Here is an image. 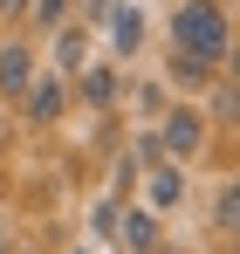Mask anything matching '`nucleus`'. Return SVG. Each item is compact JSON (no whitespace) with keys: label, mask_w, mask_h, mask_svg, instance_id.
I'll return each mask as SVG.
<instances>
[{"label":"nucleus","mask_w":240,"mask_h":254,"mask_svg":"<svg viewBox=\"0 0 240 254\" xmlns=\"http://www.w3.org/2000/svg\"><path fill=\"white\" fill-rule=\"evenodd\" d=\"M35 7V28H62L69 21V0H28Z\"/></svg>","instance_id":"f8f14e48"},{"label":"nucleus","mask_w":240,"mask_h":254,"mask_svg":"<svg viewBox=\"0 0 240 254\" xmlns=\"http://www.w3.org/2000/svg\"><path fill=\"white\" fill-rule=\"evenodd\" d=\"M213 62H199V55H185V48H172V83H185V89H213Z\"/></svg>","instance_id":"1a4fd4ad"},{"label":"nucleus","mask_w":240,"mask_h":254,"mask_svg":"<svg viewBox=\"0 0 240 254\" xmlns=\"http://www.w3.org/2000/svg\"><path fill=\"white\" fill-rule=\"evenodd\" d=\"M82 48H89V35L62 21V28H55V69H62V76H69V69H76V62H82Z\"/></svg>","instance_id":"9d476101"},{"label":"nucleus","mask_w":240,"mask_h":254,"mask_svg":"<svg viewBox=\"0 0 240 254\" xmlns=\"http://www.w3.org/2000/svg\"><path fill=\"white\" fill-rule=\"evenodd\" d=\"M76 254H82V248H76Z\"/></svg>","instance_id":"2eb2a0df"},{"label":"nucleus","mask_w":240,"mask_h":254,"mask_svg":"<svg viewBox=\"0 0 240 254\" xmlns=\"http://www.w3.org/2000/svg\"><path fill=\"white\" fill-rule=\"evenodd\" d=\"M213 234L234 241V186H220V199H213Z\"/></svg>","instance_id":"9b49d317"},{"label":"nucleus","mask_w":240,"mask_h":254,"mask_svg":"<svg viewBox=\"0 0 240 254\" xmlns=\"http://www.w3.org/2000/svg\"><path fill=\"white\" fill-rule=\"evenodd\" d=\"M76 96L89 103V110H103V103H117V69H110V62H96V69H82V76H76Z\"/></svg>","instance_id":"6e6552de"},{"label":"nucleus","mask_w":240,"mask_h":254,"mask_svg":"<svg viewBox=\"0 0 240 254\" xmlns=\"http://www.w3.org/2000/svg\"><path fill=\"white\" fill-rule=\"evenodd\" d=\"M0 14H28V0H0Z\"/></svg>","instance_id":"4468645a"},{"label":"nucleus","mask_w":240,"mask_h":254,"mask_svg":"<svg viewBox=\"0 0 240 254\" xmlns=\"http://www.w3.org/2000/svg\"><path fill=\"white\" fill-rule=\"evenodd\" d=\"M213 83H220V96H213V117H220V124H234V83H227V76H213Z\"/></svg>","instance_id":"ddd939ff"},{"label":"nucleus","mask_w":240,"mask_h":254,"mask_svg":"<svg viewBox=\"0 0 240 254\" xmlns=\"http://www.w3.org/2000/svg\"><path fill=\"white\" fill-rule=\"evenodd\" d=\"M21 103H28V124H55V117H62V103H69V83L35 69V83L21 89Z\"/></svg>","instance_id":"7ed1b4c3"},{"label":"nucleus","mask_w":240,"mask_h":254,"mask_svg":"<svg viewBox=\"0 0 240 254\" xmlns=\"http://www.w3.org/2000/svg\"><path fill=\"white\" fill-rule=\"evenodd\" d=\"M28 83H35V48L7 42V48H0V96H21Z\"/></svg>","instance_id":"20e7f679"},{"label":"nucleus","mask_w":240,"mask_h":254,"mask_svg":"<svg viewBox=\"0 0 240 254\" xmlns=\"http://www.w3.org/2000/svg\"><path fill=\"white\" fill-rule=\"evenodd\" d=\"M144 192H151V206H179V199H185V172L172 165V158H151V179H144Z\"/></svg>","instance_id":"423d86ee"},{"label":"nucleus","mask_w":240,"mask_h":254,"mask_svg":"<svg viewBox=\"0 0 240 254\" xmlns=\"http://www.w3.org/2000/svg\"><path fill=\"white\" fill-rule=\"evenodd\" d=\"M103 21H110V48H117V55H137V48H144V14H137V7H110Z\"/></svg>","instance_id":"0eeeda50"},{"label":"nucleus","mask_w":240,"mask_h":254,"mask_svg":"<svg viewBox=\"0 0 240 254\" xmlns=\"http://www.w3.org/2000/svg\"><path fill=\"white\" fill-rule=\"evenodd\" d=\"M199 144H206V117L192 110V103L165 110V124H158V151H172V158H192Z\"/></svg>","instance_id":"f03ea898"},{"label":"nucleus","mask_w":240,"mask_h":254,"mask_svg":"<svg viewBox=\"0 0 240 254\" xmlns=\"http://www.w3.org/2000/svg\"><path fill=\"white\" fill-rule=\"evenodd\" d=\"M227 7L220 0H179V14H172V48H185V55H199V62H227Z\"/></svg>","instance_id":"f257e3e1"},{"label":"nucleus","mask_w":240,"mask_h":254,"mask_svg":"<svg viewBox=\"0 0 240 254\" xmlns=\"http://www.w3.org/2000/svg\"><path fill=\"white\" fill-rule=\"evenodd\" d=\"M117 234H123V248H130V254H151V248H158V213H151V206L117 213Z\"/></svg>","instance_id":"39448f33"}]
</instances>
